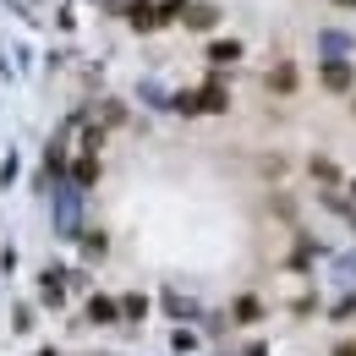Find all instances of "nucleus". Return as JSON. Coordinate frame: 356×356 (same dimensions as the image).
Instances as JSON below:
<instances>
[{"label": "nucleus", "instance_id": "nucleus-7", "mask_svg": "<svg viewBox=\"0 0 356 356\" xmlns=\"http://www.w3.org/2000/svg\"><path fill=\"white\" fill-rule=\"evenodd\" d=\"M209 55H214V60H236V55H241V44H230V39H220V44L209 49Z\"/></svg>", "mask_w": 356, "mask_h": 356}, {"label": "nucleus", "instance_id": "nucleus-3", "mask_svg": "<svg viewBox=\"0 0 356 356\" xmlns=\"http://www.w3.org/2000/svg\"><path fill=\"white\" fill-rule=\"evenodd\" d=\"M323 83H329L334 93H346V88H351V66H340V60H329V66H323Z\"/></svg>", "mask_w": 356, "mask_h": 356}, {"label": "nucleus", "instance_id": "nucleus-5", "mask_svg": "<svg viewBox=\"0 0 356 356\" xmlns=\"http://www.w3.org/2000/svg\"><path fill=\"white\" fill-rule=\"evenodd\" d=\"M214 17H220L214 6H197V11H186V22H192V28H214Z\"/></svg>", "mask_w": 356, "mask_h": 356}, {"label": "nucleus", "instance_id": "nucleus-8", "mask_svg": "<svg viewBox=\"0 0 356 356\" xmlns=\"http://www.w3.org/2000/svg\"><path fill=\"white\" fill-rule=\"evenodd\" d=\"M334 356H356V346H340V351H334Z\"/></svg>", "mask_w": 356, "mask_h": 356}, {"label": "nucleus", "instance_id": "nucleus-6", "mask_svg": "<svg viewBox=\"0 0 356 356\" xmlns=\"http://www.w3.org/2000/svg\"><path fill=\"white\" fill-rule=\"evenodd\" d=\"M93 318H99V323H104V318H115V302H110V296H93Z\"/></svg>", "mask_w": 356, "mask_h": 356}, {"label": "nucleus", "instance_id": "nucleus-4", "mask_svg": "<svg viewBox=\"0 0 356 356\" xmlns=\"http://www.w3.org/2000/svg\"><path fill=\"white\" fill-rule=\"evenodd\" d=\"M258 318H264V302H258V296H241V302H236V323H258Z\"/></svg>", "mask_w": 356, "mask_h": 356}, {"label": "nucleus", "instance_id": "nucleus-1", "mask_svg": "<svg viewBox=\"0 0 356 356\" xmlns=\"http://www.w3.org/2000/svg\"><path fill=\"white\" fill-rule=\"evenodd\" d=\"M268 93H280V99L296 93V66H291V60H280V66L268 72Z\"/></svg>", "mask_w": 356, "mask_h": 356}, {"label": "nucleus", "instance_id": "nucleus-2", "mask_svg": "<svg viewBox=\"0 0 356 356\" xmlns=\"http://www.w3.org/2000/svg\"><path fill=\"white\" fill-rule=\"evenodd\" d=\"M192 110H225V88L220 83H209V88H197V99H186Z\"/></svg>", "mask_w": 356, "mask_h": 356}, {"label": "nucleus", "instance_id": "nucleus-9", "mask_svg": "<svg viewBox=\"0 0 356 356\" xmlns=\"http://www.w3.org/2000/svg\"><path fill=\"white\" fill-rule=\"evenodd\" d=\"M334 6H356V0H334Z\"/></svg>", "mask_w": 356, "mask_h": 356}]
</instances>
